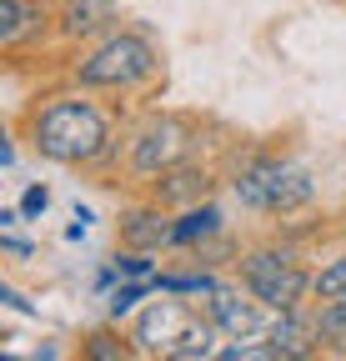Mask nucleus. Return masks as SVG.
Returning <instances> with one entry per match:
<instances>
[{
	"instance_id": "nucleus-3",
	"label": "nucleus",
	"mask_w": 346,
	"mask_h": 361,
	"mask_svg": "<svg viewBox=\"0 0 346 361\" xmlns=\"http://www.w3.org/2000/svg\"><path fill=\"white\" fill-rule=\"evenodd\" d=\"M156 71V51L146 35H106L91 56L80 61V85H106V90H125V85H141Z\"/></svg>"
},
{
	"instance_id": "nucleus-13",
	"label": "nucleus",
	"mask_w": 346,
	"mask_h": 361,
	"mask_svg": "<svg viewBox=\"0 0 346 361\" xmlns=\"http://www.w3.org/2000/svg\"><path fill=\"white\" fill-rule=\"evenodd\" d=\"M191 196H206V176L201 171H171L166 186H161V201H191Z\"/></svg>"
},
{
	"instance_id": "nucleus-14",
	"label": "nucleus",
	"mask_w": 346,
	"mask_h": 361,
	"mask_svg": "<svg viewBox=\"0 0 346 361\" xmlns=\"http://www.w3.org/2000/svg\"><path fill=\"white\" fill-rule=\"evenodd\" d=\"M311 291H316L321 301H336V296H346V256H341V261H331V266L321 271V276L311 281Z\"/></svg>"
},
{
	"instance_id": "nucleus-6",
	"label": "nucleus",
	"mask_w": 346,
	"mask_h": 361,
	"mask_svg": "<svg viewBox=\"0 0 346 361\" xmlns=\"http://www.w3.org/2000/svg\"><path fill=\"white\" fill-rule=\"evenodd\" d=\"M181 126L176 121H151L146 130H141V141H136V151H131V166L141 171V176H161V171H171L176 166V156H181Z\"/></svg>"
},
{
	"instance_id": "nucleus-22",
	"label": "nucleus",
	"mask_w": 346,
	"mask_h": 361,
	"mask_svg": "<svg viewBox=\"0 0 346 361\" xmlns=\"http://www.w3.org/2000/svg\"><path fill=\"white\" fill-rule=\"evenodd\" d=\"M6 361H16V356H6Z\"/></svg>"
},
{
	"instance_id": "nucleus-19",
	"label": "nucleus",
	"mask_w": 346,
	"mask_h": 361,
	"mask_svg": "<svg viewBox=\"0 0 346 361\" xmlns=\"http://www.w3.org/2000/svg\"><path fill=\"white\" fill-rule=\"evenodd\" d=\"M141 291H146V286H121V291L111 296V316H125V311L141 301Z\"/></svg>"
},
{
	"instance_id": "nucleus-17",
	"label": "nucleus",
	"mask_w": 346,
	"mask_h": 361,
	"mask_svg": "<svg viewBox=\"0 0 346 361\" xmlns=\"http://www.w3.org/2000/svg\"><path fill=\"white\" fill-rule=\"evenodd\" d=\"M166 361H231V346H191V351H176V356H166Z\"/></svg>"
},
{
	"instance_id": "nucleus-2",
	"label": "nucleus",
	"mask_w": 346,
	"mask_h": 361,
	"mask_svg": "<svg viewBox=\"0 0 346 361\" xmlns=\"http://www.w3.org/2000/svg\"><path fill=\"white\" fill-rule=\"evenodd\" d=\"M236 196L251 211L286 216V211H301L311 201V176L301 166H291V161H276V156H251L236 171Z\"/></svg>"
},
{
	"instance_id": "nucleus-4",
	"label": "nucleus",
	"mask_w": 346,
	"mask_h": 361,
	"mask_svg": "<svg viewBox=\"0 0 346 361\" xmlns=\"http://www.w3.org/2000/svg\"><path fill=\"white\" fill-rule=\"evenodd\" d=\"M241 281H246V291L256 301L271 306V311H301V296L311 291V276L286 251H251L241 261Z\"/></svg>"
},
{
	"instance_id": "nucleus-12",
	"label": "nucleus",
	"mask_w": 346,
	"mask_h": 361,
	"mask_svg": "<svg viewBox=\"0 0 346 361\" xmlns=\"http://www.w3.org/2000/svg\"><path fill=\"white\" fill-rule=\"evenodd\" d=\"M35 25H40V20H35V11L25 6V0H0V40H6V45L25 40Z\"/></svg>"
},
{
	"instance_id": "nucleus-10",
	"label": "nucleus",
	"mask_w": 346,
	"mask_h": 361,
	"mask_svg": "<svg viewBox=\"0 0 346 361\" xmlns=\"http://www.w3.org/2000/svg\"><path fill=\"white\" fill-rule=\"evenodd\" d=\"M316 341L326 351H341L346 356V296H336V301H326L316 311Z\"/></svg>"
},
{
	"instance_id": "nucleus-21",
	"label": "nucleus",
	"mask_w": 346,
	"mask_h": 361,
	"mask_svg": "<svg viewBox=\"0 0 346 361\" xmlns=\"http://www.w3.org/2000/svg\"><path fill=\"white\" fill-rule=\"evenodd\" d=\"M276 361H321V356H316V351H281Z\"/></svg>"
},
{
	"instance_id": "nucleus-16",
	"label": "nucleus",
	"mask_w": 346,
	"mask_h": 361,
	"mask_svg": "<svg viewBox=\"0 0 346 361\" xmlns=\"http://www.w3.org/2000/svg\"><path fill=\"white\" fill-rule=\"evenodd\" d=\"M281 346L276 341H251V346H231V361H276Z\"/></svg>"
},
{
	"instance_id": "nucleus-8",
	"label": "nucleus",
	"mask_w": 346,
	"mask_h": 361,
	"mask_svg": "<svg viewBox=\"0 0 346 361\" xmlns=\"http://www.w3.org/2000/svg\"><path fill=\"white\" fill-rule=\"evenodd\" d=\"M116 20V6L106 0H66V16H61V30L66 35H96Z\"/></svg>"
},
{
	"instance_id": "nucleus-9",
	"label": "nucleus",
	"mask_w": 346,
	"mask_h": 361,
	"mask_svg": "<svg viewBox=\"0 0 346 361\" xmlns=\"http://www.w3.org/2000/svg\"><path fill=\"white\" fill-rule=\"evenodd\" d=\"M216 231H221V211H216V206H201V211H186V216L176 221L171 246H196V241H206V236H216Z\"/></svg>"
},
{
	"instance_id": "nucleus-5",
	"label": "nucleus",
	"mask_w": 346,
	"mask_h": 361,
	"mask_svg": "<svg viewBox=\"0 0 346 361\" xmlns=\"http://www.w3.org/2000/svg\"><path fill=\"white\" fill-rule=\"evenodd\" d=\"M216 326L201 322V316L181 301H156L141 322H136V341L146 351H166V356H176V351H191V346H211Z\"/></svg>"
},
{
	"instance_id": "nucleus-15",
	"label": "nucleus",
	"mask_w": 346,
	"mask_h": 361,
	"mask_svg": "<svg viewBox=\"0 0 346 361\" xmlns=\"http://www.w3.org/2000/svg\"><path fill=\"white\" fill-rule=\"evenodd\" d=\"M80 361H121V341H116V336H106V331H96L91 341H85Z\"/></svg>"
},
{
	"instance_id": "nucleus-11",
	"label": "nucleus",
	"mask_w": 346,
	"mask_h": 361,
	"mask_svg": "<svg viewBox=\"0 0 346 361\" xmlns=\"http://www.w3.org/2000/svg\"><path fill=\"white\" fill-rule=\"evenodd\" d=\"M171 231H176V226H166V216H156V211L125 216V236H131V246H166Z\"/></svg>"
},
{
	"instance_id": "nucleus-18",
	"label": "nucleus",
	"mask_w": 346,
	"mask_h": 361,
	"mask_svg": "<svg viewBox=\"0 0 346 361\" xmlns=\"http://www.w3.org/2000/svg\"><path fill=\"white\" fill-rule=\"evenodd\" d=\"M46 206H51V191H46V186H30V191L20 196V216H40Z\"/></svg>"
},
{
	"instance_id": "nucleus-7",
	"label": "nucleus",
	"mask_w": 346,
	"mask_h": 361,
	"mask_svg": "<svg viewBox=\"0 0 346 361\" xmlns=\"http://www.w3.org/2000/svg\"><path fill=\"white\" fill-rule=\"evenodd\" d=\"M211 326L226 331L231 341H251V336L266 331V311H261V301H241L236 291H216L211 296Z\"/></svg>"
},
{
	"instance_id": "nucleus-1",
	"label": "nucleus",
	"mask_w": 346,
	"mask_h": 361,
	"mask_svg": "<svg viewBox=\"0 0 346 361\" xmlns=\"http://www.w3.org/2000/svg\"><path fill=\"white\" fill-rule=\"evenodd\" d=\"M106 116L91 101H51L46 111L35 116V146L40 156H51L61 166H80L96 161L106 151Z\"/></svg>"
},
{
	"instance_id": "nucleus-20",
	"label": "nucleus",
	"mask_w": 346,
	"mask_h": 361,
	"mask_svg": "<svg viewBox=\"0 0 346 361\" xmlns=\"http://www.w3.org/2000/svg\"><path fill=\"white\" fill-rule=\"evenodd\" d=\"M116 271H121V276H151V261L146 256H116Z\"/></svg>"
}]
</instances>
